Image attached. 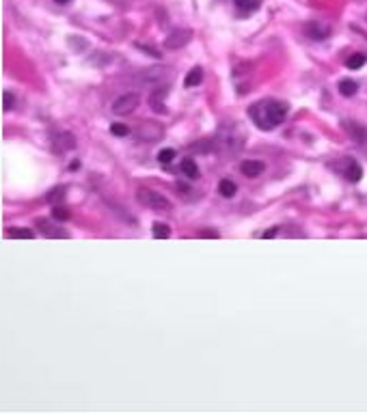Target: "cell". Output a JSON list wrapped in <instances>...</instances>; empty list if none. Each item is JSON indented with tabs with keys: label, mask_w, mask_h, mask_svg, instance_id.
I'll return each instance as SVG.
<instances>
[{
	"label": "cell",
	"mask_w": 367,
	"mask_h": 414,
	"mask_svg": "<svg viewBox=\"0 0 367 414\" xmlns=\"http://www.w3.org/2000/svg\"><path fill=\"white\" fill-rule=\"evenodd\" d=\"M235 184L231 179H220V184H218V192H220V197H225V199H231L233 194H235Z\"/></svg>",
	"instance_id": "16"
},
{
	"label": "cell",
	"mask_w": 367,
	"mask_h": 414,
	"mask_svg": "<svg viewBox=\"0 0 367 414\" xmlns=\"http://www.w3.org/2000/svg\"><path fill=\"white\" fill-rule=\"evenodd\" d=\"M165 97H167V89L162 87L158 91H154L152 97H149V104H152V108L156 110V112H160V114H165L167 112V108H165Z\"/></svg>",
	"instance_id": "11"
},
{
	"label": "cell",
	"mask_w": 367,
	"mask_h": 414,
	"mask_svg": "<svg viewBox=\"0 0 367 414\" xmlns=\"http://www.w3.org/2000/svg\"><path fill=\"white\" fill-rule=\"evenodd\" d=\"M365 61H367L365 54H352L346 65H348V69H361L363 65H365Z\"/></svg>",
	"instance_id": "19"
},
{
	"label": "cell",
	"mask_w": 367,
	"mask_h": 414,
	"mask_svg": "<svg viewBox=\"0 0 367 414\" xmlns=\"http://www.w3.org/2000/svg\"><path fill=\"white\" fill-rule=\"evenodd\" d=\"M175 158V149H162V151L158 153V160L162 162V164H169Z\"/></svg>",
	"instance_id": "23"
},
{
	"label": "cell",
	"mask_w": 367,
	"mask_h": 414,
	"mask_svg": "<svg viewBox=\"0 0 367 414\" xmlns=\"http://www.w3.org/2000/svg\"><path fill=\"white\" fill-rule=\"evenodd\" d=\"M287 104L285 102H277V100H264V102H257L253 104L251 110H248V114H251V119L255 121V125L259 129H264V132H270L279 125V123H283V119L287 116Z\"/></svg>",
	"instance_id": "1"
},
{
	"label": "cell",
	"mask_w": 367,
	"mask_h": 414,
	"mask_svg": "<svg viewBox=\"0 0 367 414\" xmlns=\"http://www.w3.org/2000/svg\"><path fill=\"white\" fill-rule=\"evenodd\" d=\"M214 145L218 149H227L229 153H233V151H238V149L242 147V136L235 132L233 127H220V132H218V136H216Z\"/></svg>",
	"instance_id": "3"
},
{
	"label": "cell",
	"mask_w": 367,
	"mask_h": 414,
	"mask_svg": "<svg viewBox=\"0 0 367 414\" xmlns=\"http://www.w3.org/2000/svg\"><path fill=\"white\" fill-rule=\"evenodd\" d=\"M361 175H363L361 164H359V162H355V160H350L348 166H346V171H344V177L348 179V181H352V184H357V181H361Z\"/></svg>",
	"instance_id": "12"
},
{
	"label": "cell",
	"mask_w": 367,
	"mask_h": 414,
	"mask_svg": "<svg viewBox=\"0 0 367 414\" xmlns=\"http://www.w3.org/2000/svg\"><path fill=\"white\" fill-rule=\"evenodd\" d=\"M201 237H218L216 231H201Z\"/></svg>",
	"instance_id": "28"
},
{
	"label": "cell",
	"mask_w": 367,
	"mask_h": 414,
	"mask_svg": "<svg viewBox=\"0 0 367 414\" xmlns=\"http://www.w3.org/2000/svg\"><path fill=\"white\" fill-rule=\"evenodd\" d=\"M6 237H22V239H32L35 237V233H32L30 229H13L6 233Z\"/></svg>",
	"instance_id": "20"
},
{
	"label": "cell",
	"mask_w": 367,
	"mask_h": 414,
	"mask_svg": "<svg viewBox=\"0 0 367 414\" xmlns=\"http://www.w3.org/2000/svg\"><path fill=\"white\" fill-rule=\"evenodd\" d=\"M178 190H182L180 194H182L184 199H192V197H190V192H194V190H190L188 186H184V184H178Z\"/></svg>",
	"instance_id": "27"
},
{
	"label": "cell",
	"mask_w": 367,
	"mask_h": 414,
	"mask_svg": "<svg viewBox=\"0 0 367 414\" xmlns=\"http://www.w3.org/2000/svg\"><path fill=\"white\" fill-rule=\"evenodd\" d=\"M162 134V129L156 125V123H143V125L139 127V138H143V140H147V142H152V140H156L158 136Z\"/></svg>",
	"instance_id": "10"
},
{
	"label": "cell",
	"mask_w": 367,
	"mask_h": 414,
	"mask_svg": "<svg viewBox=\"0 0 367 414\" xmlns=\"http://www.w3.org/2000/svg\"><path fill=\"white\" fill-rule=\"evenodd\" d=\"M277 233H279V226H274V229H270V231H266V233H264V237H274Z\"/></svg>",
	"instance_id": "29"
},
{
	"label": "cell",
	"mask_w": 367,
	"mask_h": 414,
	"mask_svg": "<svg viewBox=\"0 0 367 414\" xmlns=\"http://www.w3.org/2000/svg\"><path fill=\"white\" fill-rule=\"evenodd\" d=\"M110 132H113L115 136H128L130 134V127L128 125H123V123H113V125H110Z\"/></svg>",
	"instance_id": "22"
},
{
	"label": "cell",
	"mask_w": 367,
	"mask_h": 414,
	"mask_svg": "<svg viewBox=\"0 0 367 414\" xmlns=\"http://www.w3.org/2000/svg\"><path fill=\"white\" fill-rule=\"evenodd\" d=\"M35 224L39 226V233L45 237H52V239H63V237H69V233L63 229V226H56L52 220H45V218H37Z\"/></svg>",
	"instance_id": "6"
},
{
	"label": "cell",
	"mask_w": 367,
	"mask_h": 414,
	"mask_svg": "<svg viewBox=\"0 0 367 414\" xmlns=\"http://www.w3.org/2000/svg\"><path fill=\"white\" fill-rule=\"evenodd\" d=\"M152 235L156 239H167L169 235H171V229L165 224V222H154V229H152Z\"/></svg>",
	"instance_id": "18"
},
{
	"label": "cell",
	"mask_w": 367,
	"mask_h": 414,
	"mask_svg": "<svg viewBox=\"0 0 367 414\" xmlns=\"http://www.w3.org/2000/svg\"><path fill=\"white\" fill-rule=\"evenodd\" d=\"M2 100H4V106H2V108H4V112H9V110L15 108V95H13L11 91H4V93H2Z\"/></svg>",
	"instance_id": "21"
},
{
	"label": "cell",
	"mask_w": 367,
	"mask_h": 414,
	"mask_svg": "<svg viewBox=\"0 0 367 414\" xmlns=\"http://www.w3.org/2000/svg\"><path fill=\"white\" fill-rule=\"evenodd\" d=\"M63 197H65L63 188H54V190H52V194H48V203H54L56 199H63Z\"/></svg>",
	"instance_id": "26"
},
{
	"label": "cell",
	"mask_w": 367,
	"mask_h": 414,
	"mask_svg": "<svg viewBox=\"0 0 367 414\" xmlns=\"http://www.w3.org/2000/svg\"><path fill=\"white\" fill-rule=\"evenodd\" d=\"M192 41V30L190 28H175L171 35L165 39V45L169 50H180L184 45H188Z\"/></svg>",
	"instance_id": "5"
},
{
	"label": "cell",
	"mask_w": 367,
	"mask_h": 414,
	"mask_svg": "<svg viewBox=\"0 0 367 414\" xmlns=\"http://www.w3.org/2000/svg\"><path fill=\"white\" fill-rule=\"evenodd\" d=\"M203 82V69L201 67H194V69H190L186 78H184V84H186V89H192V87H199V84Z\"/></svg>",
	"instance_id": "13"
},
{
	"label": "cell",
	"mask_w": 367,
	"mask_h": 414,
	"mask_svg": "<svg viewBox=\"0 0 367 414\" xmlns=\"http://www.w3.org/2000/svg\"><path fill=\"white\" fill-rule=\"evenodd\" d=\"M305 35L313 39V41H324L326 37H331V26H326L322 22H311L305 26Z\"/></svg>",
	"instance_id": "7"
},
{
	"label": "cell",
	"mask_w": 367,
	"mask_h": 414,
	"mask_svg": "<svg viewBox=\"0 0 367 414\" xmlns=\"http://www.w3.org/2000/svg\"><path fill=\"white\" fill-rule=\"evenodd\" d=\"M74 147H76L74 134L63 132V134H56L54 136V149H56L58 153H65V151H69V149H74Z\"/></svg>",
	"instance_id": "9"
},
{
	"label": "cell",
	"mask_w": 367,
	"mask_h": 414,
	"mask_svg": "<svg viewBox=\"0 0 367 414\" xmlns=\"http://www.w3.org/2000/svg\"><path fill=\"white\" fill-rule=\"evenodd\" d=\"M52 216H54L56 220H67L69 218V211L65 209V207H61V205H54V209H52Z\"/></svg>",
	"instance_id": "24"
},
{
	"label": "cell",
	"mask_w": 367,
	"mask_h": 414,
	"mask_svg": "<svg viewBox=\"0 0 367 414\" xmlns=\"http://www.w3.org/2000/svg\"><path fill=\"white\" fill-rule=\"evenodd\" d=\"M235 6L244 13H253L261 6V0H235Z\"/></svg>",
	"instance_id": "17"
},
{
	"label": "cell",
	"mask_w": 367,
	"mask_h": 414,
	"mask_svg": "<svg viewBox=\"0 0 367 414\" xmlns=\"http://www.w3.org/2000/svg\"><path fill=\"white\" fill-rule=\"evenodd\" d=\"M136 199L141 201V205H145L154 211H162V213L171 211V201H169L165 194L149 190V188H139V190H136Z\"/></svg>",
	"instance_id": "2"
},
{
	"label": "cell",
	"mask_w": 367,
	"mask_h": 414,
	"mask_svg": "<svg viewBox=\"0 0 367 414\" xmlns=\"http://www.w3.org/2000/svg\"><path fill=\"white\" fill-rule=\"evenodd\" d=\"M240 171L244 173L246 177H251V179H253V177H259V175L266 171V164H264L261 160H244V162L240 164Z\"/></svg>",
	"instance_id": "8"
},
{
	"label": "cell",
	"mask_w": 367,
	"mask_h": 414,
	"mask_svg": "<svg viewBox=\"0 0 367 414\" xmlns=\"http://www.w3.org/2000/svg\"><path fill=\"white\" fill-rule=\"evenodd\" d=\"M182 173L186 175L188 179H196L199 177V166H196V162L192 158H186V160H182Z\"/></svg>",
	"instance_id": "14"
},
{
	"label": "cell",
	"mask_w": 367,
	"mask_h": 414,
	"mask_svg": "<svg viewBox=\"0 0 367 414\" xmlns=\"http://www.w3.org/2000/svg\"><path fill=\"white\" fill-rule=\"evenodd\" d=\"M357 82L355 80H350V78H344V80H339V93H342L344 97H352V95H357Z\"/></svg>",
	"instance_id": "15"
},
{
	"label": "cell",
	"mask_w": 367,
	"mask_h": 414,
	"mask_svg": "<svg viewBox=\"0 0 367 414\" xmlns=\"http://www.w3.org/2000/svg\"><path fill=\"white\" fill-rule=\"evenodd\" d=\"M56 4H67V2H71V0H54Z\"/></svg>",
	"instance_id": "30"
},
{
	"label": "cell",
	"mask_w": 367,
	"mask_h": 414,
	"mask_svg": "<svg viewBox=\"0 0 367 414\" xmlns=\"http://www.w3.org/2000/svg\"><path fill=\"white\" fill-rule=\"evenodd\" d=\"M192 149H194V151H212L214 140H203V142H199V145H194Z\"/></svg>",
	"instance_id": "25"
},
{
	"label": "cell",
	"mask_w": 367,
	"mask_h": 414,
	"mask_svg": "<svg viewBox=\"0 0 367 414\" xmlns=\"http://www.w3.org/2000/svg\"><path fill=\"white\" fill-rule=\"evenodd\" d=\"M139 104H141V95L139 93H126V95L117 97V100L113 102V112L117 116H128V114H132L134 110L139 108Z\"/></svg>",
	"instance_id": "4"
}]
</instances>
